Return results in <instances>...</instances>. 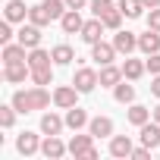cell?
Returning <instances> with one entry per match:
<instances>
[{
	"mask_svg": "<svg viewBox=\"0 0 160 160\" xmlns=\"http://www.w3.org/2000/svg\"><path fill=\"white\" fill-rule=\"evenodd\" d=\"M13 107L19 113H35V110H44L50 107V91L44 85H35V88H25V91H16L13 94Z\"/></svg>",
	"mask_w": 160,
	"mask_h": 160,
	"instance_id": "6da1fadb",
	"label": "cell"
},
{
	"mask_svg": "<svg viewBox=\"0 0 160 160\" xmlns=\"http://www.w3.org/2000/svg\"><path fill=\"white\" fill-rule=\"evenodd\" d=\"M72 85L82 91V94H88V91H94V88L101 85V75H98L94 69H88V66H78L75 75H72Z\"/></svg>",
	"mask_w": 160,
	"mask_h": 160,
	"instance_id": "7a4b0ae2",
	"label": "cell"
},
{
	"mask_svg": "<svg viewBox=\"0 0 160 160\" xmlns=\"http://www.w3.org/2000/svg\"><path fill=\"white\" fill-rule=\"evenodd\" d=\"M3 78L10 85H19V82H25V78H32L28 60H22V63H3Z\"/></svg>",
	"mask_w": 160,
	"mask_h": 160,
	"instance_id": "3957f363",
	"label": "cell"
},
{
	"mask_svg": "<svg viewBox=\"0 0 160 160\" xmlns=\"http://www.w3.org/2000/svg\"><path fill=\"white\" fill-rule=\"evenodd\" d=\"M16 41L22 44V47H41V25H35V22H22V28L16 32Z\"/></svg>",
	"mask_w": 160,
	"mask_h": 160,
	"instance_id": "277c9868",
	"label": "cell"
},
{
	"mask_svg": "<svg viewBox=\"0 0 160 160\" xmlns=\"http://www.w3.org/2000/svg\"><path fill=\"white\" fill-rule=\"evenodd\" d=\"M78 94H82V91H78L75 85H60V88L53 91V104H57L60 110H69V107L78 104Z\"/></svg>",
	"mask_w": 160,
	"mask_h": 160,
	"instance_id": "5b68a950",
	"label": "cell"
},
{
	"mask_svg": "<svg viewBox=\"0 0 160 160\" xmlns=\"http://www.w3.org/2000/svg\"><path fill=\"white\" fill-rule=\"evenodd\" d=\"M94 151V135L88 132V135H72V141H69V154L78 160V157H85L88 160V154Z\"/></svg>",
	"mask_w": 160,
	"mask_h": 160,
	"instance_id": "8992f818",
	"label": "cell"
},
{
	"mask_svg": "<svg viewBox=\"0 0 160 160\" xmlns=\"http://www.w3.org/2000/svg\"><path fill=\"white\" fill-rule=\"evenodd\" d=\"M41 154H44L47 160H60L63 154H69V144H63L60 135H47V138L41 141Z\"/></svg>",
	"mask_w": 160,
	"mask_h": 160,
	"instance_id": "52a82bcc",
	"label": "cell"
},
{
	"mask_svg": "<svg viewBox=\"0 0 160 160\" xmlns=\"http://www.w3.org/2000/svg\"><path fill=\"white\" fill-rule=\"evenodd\" d=\"M138 138H141V144L144 148H160V122H154V119H148L144 126H138Z\"/></svg>",
	"mask_w": 160,
	"mask_h": 160,
	"instance_id": "ba28073f",
	"label": "cell"
},
{
	"mask_svg": "<svg viewBox=\"0 0 160 160\" xmlns=\"http://www.w3.org/2000/svg\"><path fill=\"white\" fill-rule=\"evenodd\" d=\"M104 28H107L104 19H98V16L88 19V22L82 25V41H85V44H98V41H104Z\"/></svg>",
	"mask_w": 160,
	"mask_h": 160,
	"instance_id": "9c48e42d",
	"label": "cell"
},
{
	"mask_svg": "<svg viewBox=\"0 0 160 160\" xmlns=\"http://www.w3.org/2000/svg\"><path fill=\"white\" fill-rule=\"evenodd\" d=\"M116 47L113 44H107V41H98V44H91V60L98 63V66H107V63H113L116 60Z\"/></svg>",
	"mask_w": 160,
	"mask_h": 160,
	"instance_id": "30bf717a",
	"label": "cell"
},
{
	"mask_svg": "<svg viewBox=\"0 0 160 160\" xmlns=\"http://www.w3.org/2000/svg\"><path fill=\"white\" fill-rule=\"evenodd\" d=\"M82 25H85V19H82L78 10H66L63 19H60V28H63L66 35H82Z\"/></svg>",
	"mask_w": 160,
	"mask_h": 160,
	"instance_id": "8fae6325",
	"label": "cell"
},
{
	"mask_svg": "<svg viewBox=\"0 0 160 160\" xmlns=\"http://www.w3.org/2000/svg\"><path fill=\"white\" fill-rule=\"evenodd\" d=\"M113 47H116L119 53H126V57H129L132 50H138V35H132V32H122V28H119V32L113 35Z\"/></svg>",
	"mask_w": 160,
	"mask_h": 160,
	"instance_id": "7c38bea8",
	"label": "cell"
},
{
	"mask_svg": "<svg viewBox=\"0 0 160 160\" xmlns=\"http://www.w3.org/2000/svg\"><path fill=\"white\" fill-rule=\"evenodd\" d=\"M16 151H19L22 157H32V154H38V151H41V141H38V135H35V132H22V135L16 138Z\"/></svg>",
	"mask_w": 160,
	"mask_h": 160,
	"instance_id": "4fadbf2b",
	"label": "cell"
},
{
	"mask_svg": "<svg viewBox=\"0 0 160 160\" xmlns=\"http://www.w3.org/2000/svg\"><path fill=\"white\" fill-rule=\"evenodd\" d=\"M98 75H101V85H104V88H116L122 78H126V75H122V66H113V63L101 66V72H98Z\"/></svg>",
	"mask_w": 160,
	"mask_h": 160,
	"instance_id": "5bb4252c",
	"label": "cell"
},
{
	"mask_svg": "<svg viewBox=\"0 0 160 160\" xmlns=\"http://www.w3.org/2000/svg\"><path fill=\"white\" fill-rule=\"evenodd\" d=\"M63 119H66V129H72V132H78V129H85V126L91 122V119H88V113H85L82 107H78V104H75V107H69Z\"/></svg>",
	"mask_w": 160,
	"mask_h": 160,
	"instance_id": "9a60e30c",
	"label": "cell"
},
{
	"mask_svg": "<svg viewBox=\"0 0 160 160\" xmlns=\"http://www.w3.org/2000/svg\"><path fill=\"white\" fill-rule=\"evenodd\" d=\"M88 132H91L94 138H113V119H110V116H94V119L88 122Z\"/></svg>",
	"mask_w": 160,
	"mask_h": 160,
	"instance_id": "2e32d148",
	"label": "cell"
},
{
	"mask_svg": "<svg viewBox=\"0 0 160 160\" xmlns=\"http://www.w3.org/2000/svg\"><path fill=\"white\" fill-rule=\"evenodd\" d=\"M132 151H135V144H132L129 135H113L110 138V154L113 157H132Z\"/></svg>",
	"mask_w": 160,
	"mask_h": 160,
	"instance_id": "e0dca14e",
	"label": "cell"
},
{
	"mask_svg": "<svg viewBox=\"0 0 160 160\" xmlns=\"http://www.w3.org/2000/svg\"><path fill=\"white\" fill-rule=\"evenodd\" d=\"M138 50L148 57V53H157L160 50V32H154V28H148L144 35H138Z\"/></svg>",
	"mask_w": 160,
	"mask_h": 160,
	"instance_id": "ac0fdd59",
	"label": "cell"
},
{
	"mask_svg": "<svg viewBox=\"0 0 160 160\" xmlns=\"http://www.w3.org/2000/svg\"><path fill=\"white\" fill-rule=\"evenodd\" d=\"M3 19H10V22H25V19H28V7L22 3V0H10L7 10H3Z\"/></svg>",
	"mask_w": 160,
	"mask_h": 160,
	"instance_id": "d6986e66",
	"label": "cell"
},
{
	"mask_svg": "<svg viewBox=\"0 0 160 160\" xmlns=\"http://www.w3.org/2000/svg\"><path fill=\"white\" fill-rule=\"evenodd\" d=\"M22 60H28V47H22L19 41L3 44V63H22Z\"/></svg>",
	"mask_w": 160,
	"mask_h": 160,
	"instance_id": "ffe728a7",
	"label": "cell"
},
{
	"mask_svg": "<svg viewBox=\"0 0 160 160\" xmlns=\"http://www.w3.org/2000/svg\"><path fill=\"white\" fill-rule=\"evenodd\" d=\"M63 129H66V119H60L57 113H44L41 116V132L44 135H60Z\"/></svg>",
	"mask_w": 160,
	"mask_h": 160,
	"instance_id": "44dd1931",
	"label": "cell"
},
{
	"mask_svg": "<svg viewBox=\"0 0 160 160\" xmlns=\"http://www.w3.org/2000/svg\"><path fill=\"white\" fill-rule=\"evenodd\" d=\"M148 72V66L141 63V60H132V57H126V63H122V75L129 78V82H138V78Z\"/></svg>",
	"mask_w": 160,
	"mask_h": 160,
	"instance_id": "7402d4cb",
	"label": "cell"
},
{
	"mask_svg": "<svg viewBox=\"0 0 160 160\" xmlns=\"http://www.w3.org/2000/svg\"><path fill=\"white\" fill-rule=\"evenodd\" d=\"M28 66H32V69L53 66V53H50V50H41V47H32V50H28Z\"/></svg>",
	"mask_w": 160,
	"mask_h": 160,
	"instance_id": "603a6c76",
	"label": "cell"
},
{
	"mask_svg": "<svg viewBox=\"0 0 160 160\" xmlns=\"http://www.w3.org/2000/svg\"><path fill=\"white\" fill-rule=\"evenodd\" d=\"M116 7L122 10V16H126V19H138V16H141V13L148 10V7L141 3V0H119Z\"/></svg>",
	"mask_w": 160,
	"mask_h": 160,
	"instance_id": "cb8c5ba5",
	"label": "cell"
},
{
	"mask_svg": "<svg viewBox=\"0 0 160 160\" xmlns=\"http://www.w3.org/2000/svg\"><path fill=\"white\" fill-rule=\"evenodd\" d=\"M113 98H116V104H135V88L129 85V78L113 88Z\"/></svg>",
	"mask_w": 160,
	"mask_h": 160,
	"instance_id": "d4e9b609",
	"label": "cell"
},
{
	"mask_svg": "<svg viewBox=\"0 0 160 160\" xmlns=\"http://www.w3.org/2000/svg\"><path fill=\"white\" fill-rule=\"evenodd\" d=\"M50 53H53V63H57V66H69V63L75 60V53H72V47H69V44H57Z\"/></svg>",
	"mask_w": 160,
	"mask_h": 160,
	"instance_id": "484cf974",
	"label": "cell"
},
{
	"mask_svg": "<svg viewBox=\"0 0 160 160\" xmlns=\"http://www.w3.org/2000/svg\"><path fill=\"white\" fill-rule=\"evenodd\" d=\"M148 119H151V110L148 107H141V104H132L129 107V122L132 126H144Z\"/></svg>",
	"mask_w": 160,
	"mask_h": 160,
	"instance_id": "4316f807",
	"label": "cell"
},
{
	"mask_svg": "<svg viewBox=\"0 0 160 160\" xmlns=\"http://www.w3.org/2000/svg\"><path fill=\"white\" fill-rule=\"evenodd\" d=\"M28 22H35V25H47V22H53L50 16H47V10H44V3H38V7H28Z\"/></svg>",
	"mask_w": 160,
	"mask_h": 160,
	"instance_id": "83f0119b",
	"label": "cell"
},
{
	"mask_svg": "<svg viewBox=\"0 0 160 160\" xmlns=\"http://www.w3.org/2000/svg\"><path fill=\"white\" fill-rule=\"evenodd\" d=\"M32 82H35V85H50V82H53V66L32 69Z\"/></svg>",
	"mask_w": 160,
	"mask_h": 160,
	"instance_id": "f1b7e54d",
	"label": "cell"
},
{
	"mask_svg": "<svg viewBox=\"0 0 160 160\" xmlns=\"http://www.w3.org/2000/svg\"><path fill=\"white\" fill-rule=\"evenodd\" d=\"M44 10H47L50 19H63V13H66L69 7H66V0H44Z\"/></svg>",
	"mask_w": 160,
	"mask_h": 160,
	"instance_id": "f546056e",
	"label": "cell"
},
{
	"mask_svg": "<svg viewBox=\"0 0 160 160\" xmlns=\"http://www.w3.org/2000/svg\"><path fill=\"white\" fill-rule=\"evenodd\" d=\"M101 19H104V25H107V28H113V32H119V25H122V10L116 7V10H110V13H104Z\"/></svg>",
	"mask_w": 160,
	"mask_h": 160,
	"instance_id": "4dcf8cb0",
	"label": "cell"
},
{
	"mask_svg": "<svg viewBox=\"0 0 160 160\" xmlns=\"http://www.w3.org/2000/svg\"><path fill=\"white\" fill-rule=\"evenodd\" d=\"M88 7H91V13H94L98 19H101L104 13H110V10H116V3H113V0H91Z\"/></svg>",
	"mask_w": 160,
	"mask_h": 160,
	"instance_id": "1f68e13d",
	"label": "cell"
},
{
	"mask_svg": "<svg viewBox=\"0 0 160 160\" xmlns=\"http://www.w3.org/2000/svg\"><path fill=\"white\" fill-rule=\"evenodd\" d=\"M16 107L10 104V107H0V126H3V129H13V122H16Z\"/></svg>",
	"mask_w": 160,
	"mask_h": 160,
	"instance_id": "d6a6232c",
	"label": "cell"
},
{
	"mask_svg": "<svg viewBox=\"0 0 160 160\" xmlns=\"http://www.w3.org/2000/svg\"><path fill=\"white\" fill-rule=\"evenodd\" d=\"M16 35H13V22L10 19H3V22H0V44H10Z\"/></svg>",
	"mask_w": 160,
	"mask_h": 160,
	"instance_id": "836d02e7",
	"label": "cell"
},
{
	"mask_svg": "<svg viewBox=\"0 0 160 160\" xmlns=\"http://www.w3.org/2000/svg\"><path fill=\"white\" fill-rule=\"evenodd\" d=\"M144 66H148V72H151V75H160V50H157V53H148Z\"/></svg>",
	"mask_w": 160,
	"mask_h": 160,
	"instance_id": "e575fe53",
	"label": "cell"
},
{
	"mask_svg": "<svg viewBox=\"0 0 160 160\" xmlns=\"http://www.w3.org/2000/svg\"><path fill=\"white\" fill-rule=\"evenodd\" d=\"M148 28H154V32H160V7H154V10L148 13Z\"/></svg>",
	"mask_w": 160,
	"mask_h": 160,
	"instance_id": "d590c367",
	"label": "cell"
},
{
	"mask_svg": "<svg viewBox=\"0 0 160 160\" xmlns=\"http://www.w3.org/2000/svg\"><path fill=\"white\" fill-rule=\"evenodd\" d=\"M132 160H151V148H144V144L135 148V151H132Z\"/></svg>",
	"mask_w": 160,
	"mask_h": 160,
	"instance_id": "8d00e7d4",
	"label": "cell"
},
{
	"mask_svg": "<svg viewBox=\"0 0 160 160\" xmlns=\"http://www.w3.org/2000/svg\"><path fill=\"white\" fill-rule=\"evenodd\" d=\"M88 3H91V0H66L69 10H82V7H88Z\"/></svg>",
	"mask_w": 160,
	"mask_h": 160,
	"instance_id": "74e56055",
	"label": "cell"
},
{
	"mask_svg": "<svg viewBox=\"0 0 160 160\" xmlns=\"http://www.w3.org/2000/svg\"><path fill=\"white\" fill-rule=\"evenodd\" d=\"M151 94L160 98V75H154V82H151Z\"/></svg>",
	"mask_w": 160,
	"mask_h": 160,
	"instance_id": "f35d334b",
	"label": "cell"
},
{
	"mask_svg": "<svg viewBox=\"0 0 160 160\" xmlns=\"http://www.w3.org/2000/svg\"><path fill=\"white\" fill-rule=\"evenodd\" d=\"M151 119H154V122H160V104H157V107L151 110Z\"/></svg>",
	"mask_w": 160,
	"mask_h": 160,
	"instance_id": "ab89813d",
	"label": "cell"
},
{
	"mask_svg": "<svg viewBox=\"0 0 160 160\" xmlns=\"http://www.w3.org/2000/svg\"><path fill=\"white\" fill-rule=\"evenodd\" d=\"M141 3H144L148 10H154V7H160V0H141Z\"/></svg>",
	"mask_w": 160,
	"mask_h": 160,
	"instance_id": "60d3db41",
	"label": "cell"
}]
</instances>
